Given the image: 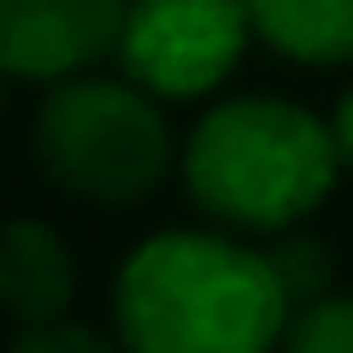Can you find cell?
<instances>
[{
  "instance_id": "30bf717a",
  "label": "cell",
  "mask_w": 353,
  "mask_h": 353,
  "mask_svg": "<svg viewBox=\"0 0 353 353\" xmlns=\"http://www.w3.org/2000/svg\"><path fill=\"white\" fill-rule=\"evenodd\" d=\"M271 259H277V271H283V283H289V294H294V306H306V301H318L324 294V283H330V253L318 248V241H283V248H271Z\"/></svg>"
},
{
  "instance_id": "7a4b0ae2",
  "label": "cell",
  "mask_w": 353,
  "mask_h": 353,
  "mask_svg": "<svg viewBox=\"0 0 353 353\" xmlns=\"http://www.w3.org/2000/svg\"><path fill=\"white\" fill-rule=\"evenodd\" d=\"M341 141L318 112L277 94L218 101L183 141L189 201L224 230L277 236L330 201L341 176Z\"/></svg>"
},
{
  "instance_id": "6da1fadb",
  "label": "cell",
  "mask_w": 353,
  "mask_h": 353,
  "mask_svg": "<svg viewBox=\"0 0 353 353\" xmlns=\"http://www.w3.org/2000/svg\"><path fill=\"white\" fill-rule=\"evenodd\" d=\"M112 318L130 353H271L283 347L294 294L265 248L165 230L118 265Z\"/></svg>"
},
{
  "instance_id": "277c9868",
  "label": "cell",
  "mask_w": 353,
  "mask_h": 353,
  "mask_svg": "<svg viewBox=\"0 0 353 353\" xmlns=\"http://www.w3.org/2000/svg\"><path fill=\"white\" fill-rule=\"evenodd\" d=\"M253 36L248 0H130L118 65L159 101H201L241 65Z\"/></svg>"
},
{
  "instance_id": "8992f818",
  "label": "cell",
  "mask_w": 353,
  "mask_h": 353,
  "mask_svg": "<svg viewBox=\"0 0 353 353\" xmlns=\"http://www.w3.org/2000/svg\"><path fill=\"white\" fill-rule=\"evenodd\" d=\"M71 294H77V265L59 230L41 218L0 224V312L12 324H48V318H65Z\"/></svg>"
},
{
  "instance_id": "5b68a950",
  "label": "cell",
  "mask_w": 353,
  "mask_h": 353,
  "mask_svg": "<svg viewBox=\"0 0 353 353\" xmlns=\"http://www.w3.org/2000/svg\"><path fill=\"white\" fill-rule=\"evenodd\" d=\"M130 0H0V71L65 83L118 53Z\"/></svg>"
},
{
  "instance_id": "3957f363",
  "label": "cell",
  "mask_w": 353,
  "mask_h": 353,
  "mask_svg": "<svg viewBox=\"0 0 353 353\" xmlns=\"http://www.w3.org/2000/svg\"><path fill=\"white\" fill-rule=\"evenodd\" d=\"M36 159L59 189L94 206H136L171 165L159 94L136 77H65L36 112Z\"/></svg>"
},
{
  "instance_id": "9c48e42d",
  "label": "cell",
  "mask_w": 353,
  "mask_h": 353,
  "mask_svg": "<svg viewBox=\"0 0 353 353\" xmlns=\"http://www.w3.org/2000/svg\"><path fill=\"white\" fill-rule=\"evenodd\" d=\"M6 353H130L124 341L101 336L88 324H71V318H48V324H18L12 347Z\"/></svg>"
},
{
  "instance_id": "8fae6325",
  "label": "cell",
  "mask_w": 353,
  "mask_h": 353,
  "mask_svg": "<svg viewBox=\"0 0 353 353\" xmlns=\"http://www.w3.org/2000/svg\"><path fill=\"white\" fill-rule=\"evenodd\" d=\"M330 130H336V141H341V159L353 165V88L341 94V106H336V118H330Z\"/></svg>"
},
{
  "instance_id": "52a82bcc",
  "label": "cell",
  "mask_w": 353,
  "mask_h": 353,
  "mask_svg": "<svg viewBox=\"0 0 353 353\" xmlns=\"http://www.w3.org/2000/svg\"><path fill=\"white\" fill-rule=\"evenodd\" d=\"M265 48L301 65H347L353 59V0H248Z\"/></svg>"
},
{
  "instance_id": "7c38bea8",
  "label": "cell",
  "mask_w": 353,
  "mask_h": 353,
  "mask_svg": "<svg viewBox=\"0 0 353 353\" xmlns=\"http://www.w3.org/2000/svg\"><path fill=\"white\" fill-rule=\"evenodd\" d=\"M0 106H6V71H0Z\"/></svg>"
},
{
  "instance_id": "ba28073f",
  "label": "cell",
  "mask_w": 353,
  "mask_h": 353,
  "mask_svg": "<svg viewBox=\"0 0 353 353\" xmlns=\"http://www.w3.org/2000/svg\"><path fill=\"white\" fill-rule=\"evenodd\" d=\"M283 353H353V294H318L294 306Z\"/></svg>"
}]
</instances>
